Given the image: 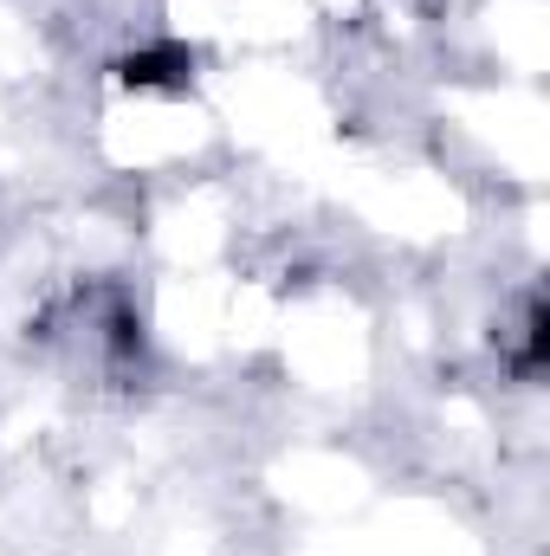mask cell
Instances as JSON below:
<instances>
[{
  "mask_svg": "<svg viewBox=\"0 0 550 556\" xmlns=\"http://www.w3.org/2000/svg\"><path fill=\"white\" fill-rule=\"evenodd\" d=\"M117 78H124L130 91H188L195 52H182V46H142V52H130V59L117 65Z\"/></svg>",
  "mask_w": 550,
  "mask_h": 556,
  "instance_id": "6da1fadb",
  "label": "cell"
}]
</instances>
